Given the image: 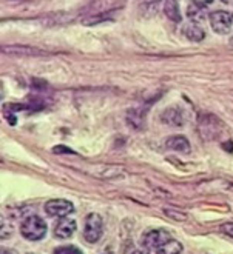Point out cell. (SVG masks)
Returning <instances> with one entry per match:
<instances>
[{
	"label": "cell",
	"mask_w": 233,
	"mask_h": 254,
	"mask_svg": "<svg viewBox=\"0 0 233 254\" xmlns=\"http://www.w3.org/2000/svg\"><path fill=\"white\" fill-rule=\"evenodd\" d=\"M53 254H82V251L73 245H67V247H59L56 248Z\"/></svg>",
	"instance_id": "obj_18"
},
{
	"label": "cell",
	"mask_w": 233,
	"mask_h": 254,
	"mask_svg": "<svg viewBox=\"0 0 233 254\" xmlns=\"http://www.w3.org/2000/svg\"><path fill=\"white\" fill-rule=\"evenodd\" d=\"M182 34L188 39V40H192V42H201L204 40V37H206V33H204V29L195 23L192 25H185L182 28Z\"/></svg>",
	"instance_id": "obj_11"
},
{
	"label": "cell",
	"mask_w": 233,
	"mask_h": 254,
	"mask_svg": "<svg viewBox=\"0 0 233 254\" xmlns=\"http://www.w3.org/2000/svg\"><path fill=\"white\" fill-rule=\"evenodd\" d=\"M171 239L170 233L165 230H150L144 234L142 237V245L149 251L152 250H159L162 245H165Z\"/></svg>",
	"instance_id": "obj_4"
},
{
	"label": "cell",
	"mask_w": 233,
	"mask_h": 254,
	"mask_svg": "<svg viewBox=\"0 0 233 254\" xmlns=\"http://www.w3.org/2000/svg\"><path fill=\"white\" fill-rule=\"evenodd\" d=\"M12 234V227L9 225V223L6 220H2L0 219V237H9Z\"/></svg>",
	"instance_id": "obj_19"
},
{
	"label": "cell",
	"mask_w": 233,
	"mask_h": 254,
	"mask_svg": "<svg viewBox=\"0 0 233 254\" xmlns=\"http://www.w3.org/2000/svg\"><path fill=\"white\" fill-rule=\"evenodd\" d=\"M181 251H182V244L170 239L165 245H162L161 248L157 250L156 254H181Z\"/></svg>",
	"instance_id": "obj_13"
},
{
	"label": "cell",
	"mask_w": 233,
	"mask_h": 254,
	"mask_svg": "<svg viewBox=\"0 0 233 254\" xmlns=\"http://www.w3.org/2000/svg\"><path fill=\"white\" fill-rule=\"evenodd\" d=\"M224 3H227V5H233V0H223Z\"/></svg>",
	"instance_id": "obj_24"
},
{
	"label": "cell",
	"mask_w": 233,
	"mask_h": 254,
	"mask_svg": "<svg viewBox=\"0 0 233 254\" xmlns=\"http://www.w3.org/2000/svg\"><path fill=\"white\" fill-rule=\"evenodd\" d=\"M0 254H16V251H12L11 248H5V247H0Z\"/></svg>",
	"instance_id": "obj_23"
},
{
	"label": "cell",
	"mask_w": 233,
	"mask_h": 254,
	"mask_svg": "<svg viewBox=\"0 0 233 254\" xmlns=\"http://www.w3.org/2000/svg\"><path fill=\"white\" fill-rule=\"evenodd\" d=\"M118 6H121L118 0H94L83 9V12L90 14V16H100L102 12L107 14Z\"/></svg>",
	"instance_id": "obj_7"
},
{
	"label": "cell",
	"mask_w": 233,
	"mask_h": 254,
	"mask_svg": "<svg viewBox=\"0 0 233 254\" xmlns=\"http://www.w3.org/2000/svg\"><path fill=\"white\" fill-rule=\"evenodd\" d=\"M105 254H111V253H105Z\"/></svg>",
	"instance_id": "obj_26"
},
{
	"label": "cell",
	"mask_w": 233,
	"mask_h": 254,
	"mask_svg": "<svg viewBox=\"0 0 233 254\" xmlns=\"http://www.w3.org/2000/svg\"><path fill=\"white\" fill-rule=\"evenodd\" d=\"M54 153H73V151H71V149H68V148H65V146H56Z\"/></svg>",
	"instance_id": "obj_22"
},
{
	"label": "cell",
	"mask_w": 233,
	"mask_h": 254,
	"mask_svg": "<svg viewBox=\"0 0 233 254\" xmlns=\"http://www.w3.org/2000/svg\"><path fill=\"white\" fill-rule=\"evenodd\" d=\"M155 2H157V0H155Z\"/></svg>",
	"instance_id": "obj_27"
},
{
	"label": "cell",
	"mask_w": 233,
	"mask_h": 254,
	"mask_svg": "<svg viewBox=\"0 0 233 254\" xmlns=\"http://www.w3.org/2000/svg\"><path fill=\"white\" fill-rule=\"evenodd\" d=\"M102 233H104V222H102V217L96 213H91L86 216L85 227H83L85 241L90 244H96L102 237Z\"/></svg>",
	"instance_id": "obj_2"
},
{
	"label": "cell",
	"mask_w": 233,
	"mask_h": 254,
	"mask_svg": "<svg viewBox=\"0 0 233 254\" xmlns=\"http://www.w3.org/2000/svg\"><path fill=\"white\" fill-rule=\"evenodd\" d=\"M165 146L168 149H173V151L178 153H188L190 151V143L184 136H171L165 140Z\"/></svg>",
	"instance_id": "obj_10"
},
{
	"label": "cell",
	"mask_w": 233,
	"mask_h": 254,
	"mask_svg": "<svg viewBox=\"0 0 233 254\" xmlns=\"http://www.w3.org/2000/svg\"><path fill=\"white\" fill-rule=\"evenodd\" d=\"M0 53L8 56H19V57H40L48 56L47 51L34 47H25V45H0Z\"/></svg>",
	"instance_id": "obj_5"
},
{
	"label": "cell",
	"mask_w": 233,
	"mask_h": 254,
	"mask_svg": "<svg viewBox=\"0 0 233 254\" xmlns=\"http://www.w3.org/2000/svg\"><path fill=\"white\" fill-rule=\"evenodd\" d=\"M187 16L190 17L193 22H202L204 20V12L199 6H190L187 11Z\"/></svg>",
	"instance_id": "obj_16"
},
{
	"label": "cell",
	"mask_w": 233,
	"mask_h": 254,
	"mask_svg": "<svg viewBox=\"0 0 233 254\" xmlns=\"http://www.w3.org/2000/svg\"><path fill=\"white\" fill-rule=\"evenodd\" d=\"M221 231L230 237H233V222H229V223H224V225L221 227Z\"/></svg>",
	"instance_id": "obj_20"
},
{
	"label": "cell",
	"mask_w": 233,
	"mask_h": 254,
	"mask_svg": "<svg viewBox=\"0 0 233 254\" xmlns=\"http://www.w3.org/2000/svg\"><path fill=\"white\" fill-rule=\"evenodd\" d=\"M161 121L167 125L181 127V125H184V116L179 108H168V110L162 111Z\"/></svg>",
	"instance_id": "obj_9"
},
{
	"label": "cell",
	"mask_w": 233,
	"mask_h": 254,
	"mask_svg": "<svg viewBox=\"0 0 233 254\" xmlns=\"http://www.w3.org/2000/svg\"><path fill=\"white\" fill-rule=\"evenodd\" d=\"M73 17L70 16H65V14L62 12H56V14H48V16H45L43 19H40L43 23H47L48 26L51 25H61V23H65V22H70Z\"/></svg>",
	"instance_id": "obj_14"
},
{
	"label": "cell",
	"mask_w": 233,
	"mask_h": 254,
	"mask_svg": "<svg viewBox=\"0 0 233 254\" xmlns=\"http://www.w3.org/2000/svg\"><path fill=\"white\" fill-rule=\"evenodd\" d=\"M164 213H165L168 217H171V219H174V220H179V222H184V220L187 219V214H185L184 211L176 210V208H167V210H164Z\"/></svg>",
	"instance_id": "obj_17"
},
{
	"label": "cell",
	"mask_w": 233,
	"mask_h": 254,
	"mask_svg": "<svg viewBox=\"0 0 233 254\" xmlns=\"http://www.w3.org/2000/svg\"><path fill=\"white\" fill-rule=\"evenodd\" d=\"M164 12H165V16L170 20H173V22H181L179 8H178V3L174 2V0H167L165 6H164Z\"/></svg>",
	"instance_id": "obj_12"
},
{
	"label": "cell",
	"mask_w": 233,
	"mask_h": 254,
	"mask_svg": "<svg viewBox=\"0 0 233 254\" xmlns=\"http://www.w3.org/2000/svg\"><path fill=\"white\" fill-rule=\"evenodd\" d=\"M210 23L213 31L218 34H227L233 25V12L229 11H213L210 14Z\"/></svg>",
	"instance_id": "obj_3"
},
{
	"label": "cell",
	"mask_w": 233,
	"mask_h": 254,
	"mask_svg": "<svg viewBox=\"0 0 233 254\" xmlns=\"http://www.w3.org/2000/svg\"><path fill=\"white\" fill-rule=\"evenodd\" d=\"M127 121L133 128L139 129L144 124V113H141V110H130L127 114Z\"/></svg>",
	"instance_id": "obj_15"
},
{
	"label": "cell",
	"mask_w": 233,
	"mask_h": 254,
	"mask_svg": "<svg viewBox=\"0 0 233 254\" xmlns=\"http://www.w3.org/2000/svg\"><path fill=\"white\" fill-rule=\"evenodd\" d=\"M20 233L28 241H40L47 234V223L39 216H28L22 222Z\"/></svg>",
	"instance_id": "obj_1"
},
{
	"label": "cell",
	"mask_w": 233,
	"mask_h": 254,
	"mask_svg": "<svg viewBox=\"0 0 233 254\" xmlns=\"http://www.w3.org/2000/svg\"><path fill=\"white\" fill-rule=\"evenodd\" d=\"M230 45H232V47H233V36L230 37Z\"/></svg>",
	"instance_id": "obj_25"
},
{
	"label": "cell",
	"mask_w": 233,
	"mask_h": 254,
	"mask_svg": "<svg viewBox=\"0 0 233 254\" xmlns=\"http://www.w3.org/2000/svg\"><path fill=\"white\" fill-rule=\"evenodd\" d=\"M195 2V5L196 6H199V8H204V6H207V5H210L213 0H193Z\"/></svg>",
	"instance_id": "obj_21"
},
{
	"label": "cell",
	"mask_w": 233,
	"mask_h": 254,
	"mask_svg": "<svg viewBox=\"0 0 233 254\" xmlns=\"http://www.w3.org/2000/svg\"><path fill=\"white\" fill-rule=\"evenodd\" d=\"M76 231V222L70 217H62L54 227V236L57 239H68Z\"/></svg>",
	"instance_id": "obj_8"
},
{
	"label": "cell",
	"mask_w": 233,
	"mask_h": 254,
	"mask_svg": "<svg viewBox=\"0 0 233 254\" xmlns=\"http://www.w3.org/2000/svg\"><path fill=\"white\" fill-rule=\"evenodd\" d=\"M45 211L47 214L53 216V217H67L70 216L73 211H75V206L70 200H65V199H54V200H50L47 202L45 205Z\"/></svg>",
	"instance_id": "obj_6"
}]
</instances>
